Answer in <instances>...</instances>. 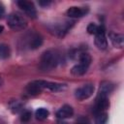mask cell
I'll use <instances>...</instances> for the list:
<instances>
[{"label":"cell","mask_w":124,"mask_h":124,"mask_svg":"<svg viewBox=\"0 0 124 124\" xmlns=\"http://www.w3.org/2000/svg\"><path fill=\"white\" fill-rule=\"evenodd\" d=\"M4 14H5V8H4V6L0 3V18L4 16Z\"/></svg>","instance_id":"obj_20"},{"label":"cell","mask_w":124,"mask_h":124,"mask_svg":"<svg viewBox=\"0 0 124 124\" xmlns=\"http://www.w3.org/2000/svg\"><path fill=\"white\" fill-rule=\"evenodd\" d=\"M78 60H79V63L75 65L71 70V73L74 76H81V75L85 74L87 69L89 68V66L91 64L92 59H91V56L88 53L83 52L79 55Z\"/></svg>","instance_id":"obj_3"},{"label":"cell","mask_w":124,"mask_h":124,"mask_svg":"<svg viewBox=\"0 0 124 124\" xmlns=\"http://www.w3.org/2000/svg\"><path fill=\"white\" fill-rule=\"evenodd\" d=\"M108 107H109L108 96L101 94V93H98V96H97L96 102H95V107H94L95 113H98V112H101V111H105Z\"/></svg>","instance_id":"obj_5"},{"label":"cell","mask_w":124,"mask_h":124,"mask_svg":"<svg viewBox=\"0 0 124 124\" xmlns=\"http://www.w3.org/2000/svg\"><path fill=\"white\" fill-rule=\"evenodd\" d=\"M86 13H87V9L80 8V7H76V6L70 7L66 12L67 16H70V17H81Z\"/></svg>","instance_id":"obj_9"},{"label":"cell","mask_w":124,"mask_h":124,"mask_svg":"<svg viewBox=\"0 0 124 124\" xmlns=\"http://www.w3.org/2000/svg\"><path fill=\"white\" fill-rule=\"evenodd\" d=\"M30 118H31V112H30L29 110L23 111V113H22V115H21V121L26 122V121H28Z\"/></svg>","instance_id":"obj_18"},{"label":"cell","mask_w":124,"mask_h":124,"mask_svg":"<svg viewBox=\"0 0 124 124\" xmlns=\"http://www.w3.org/2000/svg\"><path fill=\"white\" fill-rule=\"evenodd\" d=\"M42 44H43V39L39 34H32L28 40V46L32 49L40 47Z\"/></svg>","instance_id":"obj_12"},{"label":"cell","mask_w":124,"mask_h":124,"mask_svg":"<svg viewBox=\"0 0 124 124\" xmlns=\"http://www.w3.org/2000/svg\"><path fill=\"white\" fill-rule=\"evenodd\" d=\"M26 91L30 95H38L43 91V88L40 84V80H34L31 81L26 86Z\"/></svg>","instance_id":"obj_10"},{"label":"cell","mask_w":124,"mask_h":124,"mask_svg":"<svg viewBox=\"0 0 124 124\" xmlns=\"http://www.w3.org/2000/svg\"><path fill=\"white\" fill-rule=\"evenodd\" d=\"M95 121L96 124H106L108 122V113L106 111H101L96 113Z\"/></svg>","instance_id":"obj_14"},{"label":"cell","mask_w":124,"mask_h":124,"mask_svg":"<svg viewBox=\"0 0 124 124\" xmlns=\"http://www.w3.org/2000/svg\"><path fill=\"white\" fill-rule=\"evenodd\" d=\"M93 92H94V85L91 83H87V84L82 85L81 87L77 88L75 91V96L78 100L82 101L92 96Z\"/></svg>","instance_id":"obj_4"},{"label":"cell","mask_w":124,"mask_h":124,"mask_svg":"<svg viewBox=\"0 0 124 124\" xmlns=\"http://www.w3.org/2000/svg\"><path fill=\"white\" fill-rule=\"evenodd\" d=\"M3 30H4V27H3V26H2L1 24H0V34H1L2 32H3Z\"/></svg>","instance_id":"obj_21"},{"label":"cell","mask_w":124,"mask_h":124,"mask_svg":"<svg viewBox=\"0 0 124 124\" xmlns=\"http://www.w3.org/2000/svg\"><path fill=\"white\" fill-rule=\"evenodd\" d=\"M95 45L100 49H106L108 46V40L106 37L105 28L103 26H99L95 34Z\"/></svg>","instance_id":"obj_6"},{"label":"cell","mask_w":124,"mask_h":124,"mask_svg":"<svg viewBox=\"0 0 124 124\" xmlns=\"http://www.w3.org/2000/svg\"><path fill=\"white\" fill-rule=\"evenodd\" d=\"M17 5L27 16H29L30 17H33V18L36 17L37 12H36V8H35L33 2L26 1V0H20V1H17Z\"/></svg>","instance_id":"obj_7"},{"label":"cell","mask_w":124,"mask_h":124,"mask_svg":"<svg viewBox=\"0 0 124 124\" xmlns=\"http://www.w3.org/2000/svg\"><path fill=\"white\" fill-rule=\"evenodd\" d=\"M113 90V85L108 82V81H103L101 84H100V89H99V93L101 94H104V95H107L108 96L109 93Z\"/></svg>","instance_id":"obj_13"},{"label":"cell","mask_w":124,"mask_h":124,"mask_svg":"<svg viewBox=\"0 0 124 124\" xmlns=\"http://www.w3.org/2000/svg\"><path fill=\"white\" fill-rule=\"evenodd\" d=\"M98 25H96L95 23H89L88 24V26H87V32L89 33V34H96V32H97V30H98Z\"/></svg>","instance_id":"obj_17"},{"label":"cell","mask_w":124,"mask_h":124,"mask_svg":"<svg viewBox=\"0 0 124 124\" xmlns=\"http://www.w3.org/2000/svg\"><path fill=\"white\" fill-rule=\"evenodd\" d=\"M10 54H11V49L9 46L5 44H0V58L6 59L10 56Z\"/></svg>","instance_id":"obj_15"},{"label":"cell","mask_w":124,"mask_h":124,"mask_svg":"<svg viewBox=\"0 0 124 124\" xmlns=\"http://www.w3.org/2000/svg\"><path fill=\"white\" fill-rule=\"evenodd\" d=\"M59 59L60 55L56 49H47L41 56L39 68L45 72L51 71L54 68H56V66L59 63Z\"/></svg>","instance_id":"obj_1"},{"label":"cell","mask_w":124,"mask_h":124,"mask_svg":"<svg viewBox=\"0 0 124 124\" xmlns=\"http://www.w3.org/2000/svg\"><path fill=\"white\" fill-rule=\"evenodd\" d=\"M48 114H49L48 110L46 109V108H38V109L36 110V112H35V116H36V118L39 119V120H44V119H46V118L48 116Z\"/></svg>","instance_id":"obj_16"},{"label":"cell","mask_w":124,"mask_h":124,"mask_svg":"<svg viewBox=\"0 0 124 124\" xmlns=\"http://www.w3.org/2000/svg\"><path fill=\"white\" fill-rule=\"evenodd\" d=\"M74 114V109L71 106L69 105H64L63 107H61L57 112H56V116L60 119H64V118H70L72 117Z\"/></svg>","instance_id":"obj_8"},{"label":"cell","mask_w":124,"mask_h":124,"mask_svg":"<svg viewBox=\"0 0 124 124\" xmlns=\"http://www.w3.org/2000/svg\"><path fill=\"white\" fill-rule=\"evenodd\" d=\"M50 4V1H39V5L43 6V7H46Z\"/></svg>","instance_id":"obj_19"},{"label":"cell","mask_w":124,"mask_h":124,"mask_svg":"<svg viewBox=\"0 0 124 124\" xmlns=\"http://www.w3.org/2000/svg\"><path fill=\"white\" fill-rule=\"evenodd\" d=\"M109 40L112 43V45L115 47H122L124 45V37L122 34H118V33H114V32H110L108 34Z\"/></svg>","instance_id":"obj_11"},{"label":"cell","mask_w":124,"mask_h":124,"mask_svg":"<svg viewBox=\"0 0 124 124\" xmlns=\"http://www.w3.org/2000/svg\"><path fill=\"white\" fill-rule=\"evenodd\" d=\"M7 23L9 27L14 31H21L27 27V20L24 16L17 13H12L8 16Z\"/></svg>","instance_id":"obj_2"},{"label":"cell","mask_w":124,"mask_h":124,"mask_svg":"<svg viewBox=\"0 0 124 124\" xmlns=\"http://www.w3.org/2000/svg\"><path fill=\"white\" fill-rule=\"evenodd\" d=\"M2 85V78H1V76H0V86Z\"/></svg>","instance_id":"obj_22"}]
</instances>
